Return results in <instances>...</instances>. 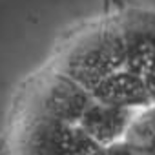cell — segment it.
Returning a JSON list of instances; mask_svg holds the SVG:
<instances>
[{
  "label": "cell",
  "instance_id": "6",
  "mask_svg": "<svg viewBox=\"0 0 155 155\" xmlns=\"http://www.w3.org/2000/svg\"><path fill=\"white\" fill-rule=\"evenodd\" d=\"M91 95L93 99H99L102 102L128 106V108L148 106L151 102L142 75L126 68L111 73L104 81H101L91 90Z\"/></svg>",
  "mask_w": 155,
  "mask_h": 155
},
{
  "label": "cell",
  "instance_id": "3",
  "mask_svg": "<svg viewBox=\"0 0 155 155\" xmlns=\"http://www.w3.org/2000/svg\"><path fill=\"white\" fill-rule=\"evenodd\" d=\"M93 95L64 71H57L37 86L29 101L28 115H44L68 122H79Z\"/></svg>",
  "mask_w": 155,
  "mask_h": 155
},
{
  "label": "cell",
  "instance_id": "2",
  "mask_svg": "<svg viewBox=\"0 0 155 155\" xmlns=\"http://www.w3.org/2000/svg\"><path fill=\"white\" fill-rule=\"evenodd\" d=\"M20 148L29 153H97L101 146L79 122L44 115H28L20 131Z\"/></svg>",
  "mask_w": 155,
  "mask_h": 155
},
{
  "label": "cell",
  "instance_id": "1",
  "mask_svg": "<svg viewBox=\"0 0 155 155\" xmlns=\"http://www.w3.org/2000/svg\"><path fill=\"white\" fill-rule=\"evenodd\" d=\"M122 68H126V51L117 22L99 26L81 35L60 60V71L90 91Z\"/></svg>",
  "mask_w": 155,
  "mask_h": 155
},
{
  "label": "cell",
  "instance_id": "8",
  "mask_svg": "<svg viewBox=\"0 0 155 155\" xmlns=\"http://www.w3.org/2000/svg\"><path fill=\"white\" fill-rule=\"evenodd\" d=\"M142 79H144V84H146V90L150 93V99L151 102H155V55L146 62L144 69H142Z\"/></svg>",
  "mask_w": 155,
  "mask_h": 155
},
{
  "label": "cell",
  "instance_id": "7",
  "mask_svg": "<svg viewBox=\"0 0 155 155\" xmlns=\"http://www.w3.org/2000/svg\"><path fill=\"white\" fill-rule=\"evenodd\" d=\"M124 140L139 151L155 153V102H150L144 111L135 113Z\"/></svg>",
  "mask_w": 155,
  "mask_h": 155
},
{
  "label": "cell",
  "instance_id": "4",
  "mask_svg": "<svg viewBox=\"0 0 155 155\" xmlns=\"http://www.w3.org/2000/svg\"><path fill=\"white\" fill-rule=\"evenodd\" d=\"M133 117L135 108L110 104L93 99L91 104L86 108L84 115L81 117L79 124L101 148H108L110 144L122 140L126 137V131Z\"/></svg>",
  "mask_w": 155,
  "mask_h": 155
},
{
  "label": "cell",
  "instance_id": "5",
  "mask_svg": "<svg viewBox=\"0 0 155 155\" xmlns=\"http://www.w3.org/2000/svg\"><path fill=\"white\" fill-rule=\"evenodd\" d=\"M117 26L124 42L126 69L140 75L146 62L155 55V13L133 11Z\"/></svg>",
  "mask_w": 155,
  "mask_h": 155
}]
</instances>
